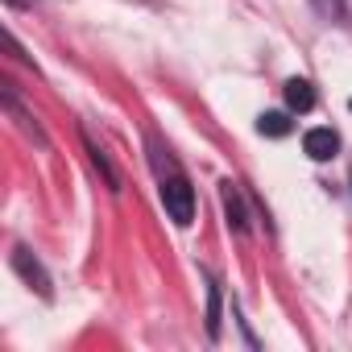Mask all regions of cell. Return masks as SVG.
<instances>
[{
  "instance_id": "6da1fadb",
  "label": "cell",
  "mask_w": 352,
  "mask_h": 352,
  "mask_svg": "<svg viewBox=\"0 0 352 352\" xmlns=\"http://www.w3.org/2000/svg\"><path fill=\"white\" fill-rule=\"evenodd\" d=\"M162 204H166V216L179 228H187L195 220V191H191V179L183 170L170 166V174H162Z\"/></svg>"
},
{
  "instance_id": "7a4b0ae2",
  "label": "cell",
  "mask_w": 352,
  "mask_h": 352,
  "mask_svg": "<svg viewBox=\"0 0 352 352\" xmlns=\"http://www.w3.org/2000/svg\"><path fill=\"white\" fill-rule=\"evenodd\" d=\"M302 149H307V157H315V162H327V157H336V149H340V137H336L331 129H311V133L302 137Z\"/></svg>"
},
{
  "instance_id": "3957f363",
  "label": "cell",
  "mask_w": 352,
  "mask_h": 352,
  "mask_svg": "<svg viewBox=\"0 0 352 352\" xmlns=\"http://www.w3.org/2000/svg\"><path fill=\"white\" fill-rule=\"evenodd\" d=\"M13 265H17V274H21L30 286H38V294L50 298V278H46V270H42L38 261H30V249H17V253H13Z\"/></svg>"
},
{
  "instance_id": "277c9868",
  "label": "cell",
  "mask_w": 352,
  "mask_h": 352,
  "mask_svg": "<svg viewBox=\"0 0 352 352\" xmlns=\"http://www.w3.org/2000/svg\"><path fill=\"white\" fill-rule=\"evenodd\" d=\"M286 104H290V112H311L315 108V87L307 79H290L286 83Z\"/></svg>"
},
{
  "instance_id": "5b68a950",
  "label": "cell",
  "mask_w": 352,
  "mask_h": 352,
  "mask_svg": "<svg viewBox=\"0 0 352 352\" xmlns=\"http://www.w3.org/2000/svg\"><path fill=\"white\" fill-rule=\"evenodd\" d=\"M257 133H261V137H286V133H290V116H286V112H261Z\"/></svg>"
},
{
  "instance_id": "8992f818",
  "label": "cell",
  "mask_w": 352,
  "mask_h": 352,
  "mask_svg": "<svg viewBox=\"0 0 352 352\" xmlns=\"http://www.w3.org/2000/svg\"><path fill=\"white\" fill-rule=\"evenodd\" d=\"M224 208H228L232 224H236V228H245V208H241V191H236L232 183H224Z\"/></svg>"
},
{
  "instance_id": "52a82bcc",
  "label": "cell",
  "mask_w": 352,
  "mask_h": 352,
  "mask_svg": "<svg viewBox=\"0 0 352 352\" xmlns=\"http://www.w3.org/2000/svg\"><path fill=\"white\" fill-rule=\"evenodd\" d=\"M315 9H319V13H331V9H336V0H315Z\"/></svg>"
}]
</instances>
